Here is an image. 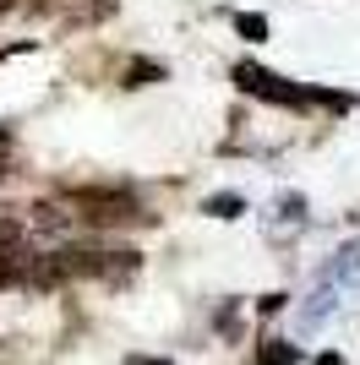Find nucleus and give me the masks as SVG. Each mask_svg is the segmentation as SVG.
I'll list each match as a JSON object with an SVG mask.
<instances>
[{"mask_svg": "<svg viewBox=\"0 0 360 365\" xmlns=\"http://www.w3.org/2000/svg\"><path fill=\"white\" fill-rule=\"evenodd\" d=\"M229 22H235V33L246 38V44H262V38L273 33V28H268V16H262V11H235Z\"/></svg>", "mask_w": 360, "mask_h": 365, "instance_id": "obj_3", "label": "nucleus"}, {"mask_svg": "<svg viewBox=\"0 0 360 365\" xmlns=\"http://www.w3.org/2000/svg\"><path fill=\"white\" fill-rule=\"evenodd\" d=\"M229 76H235V88H240V93H251V98H262V104H279V109H311V88H295L289 76L268 71V66H256V61H240Z\"/></svg>", "mask_w": 360, "mask_h": 365, "instance_id": "obj_1", "label": "nucleus"}, {"mask_svg": "<svg viewBox=\"0 0 360 365\" xmlns=\"http://www.w3.org/2000/svg\"><path fill=\"white\" fill-rule=\"evenodd\" d=\"M164 76V66H153V61H136L131 71H126V88H142V82H159Z\"/></svg>", "mask_w": 360, "mask_h": 365, "instance_id": "obj_5", "label": "nucleus"}, {"mask_svg": "<svg viewBox=\"0 0 360 365\" xmlns=\"http://www.w3.org/2000/svg\"><path fill=\"white\" fill-rule=\"evenodd\" d=\"M131 365H169V360H131Z\"/></svg>", "mask_w": 360, "mask_h": 365, "instance_id": "obj_7", "label": "nucleus"}, {"mask_svg": "<svg viewBox=\"0 0 360 365\" xmlns=\"http://www.w3.org/2000/svg\"><path fill=\"white\" fill-rule=\"evenodd\" d=\"M256 365H295V349L289 344H268V349L256 354Z\"/></svg>", "mask_w": 360, "mask_h": 365, "instance_id": "obj_6", "label": "nucleus"}, {"mask_svg": "<svg viewBox=\"0 0 360 365\" xmlns=\"http://www.w3.org/2000/svg\"><path fill=\"white\" fill-rule=\"evenodd\" d=\"M71 207H82V218H88V224H99V229H109V224H136V218H142V224H148V207H142V202L131 197V191H115V185H104V191H71Z\"/></svg>", "mask_w": 360, "mask_h": 365, "instance_id": "obj_2", "label": "nucleus"}, {"mask_svg": "<svg viewBox=\"0 0 360 365\" xmlns=\"http://www.w3.org/2000/svg\"><path fill=\"white\" fill-rule=\"evenodd\" d=\"M202 213H208V218H240V213H246V197H235V191L208 197V202H202Z\"/></svg>", "mask_w": 360, "mask_h": 365, "instance_id": "obj_4", "label": "nucleus"}]
</instances>
